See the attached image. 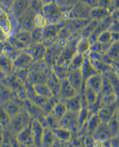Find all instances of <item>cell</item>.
Here are the masks:
<instances>
[{
	"label": "cell",
	"instance_id": "30bf717a",
	"mask_svg": "<svg viewBox=\"0 0 119 147\" xmlns=\"http://www.w3.org/2000/svg\"><path fill=\"white\" fill-rule=\"evenodd\" d=\"M112 21H113V19H112V16H110L106 17L105 19H104V20L99 22V23H98V25H97L95 30H94V32H93L92 34L88 38L92 44H93V43H95L96 41H98L99 36L103 32H105V31L110 29V27H111V25H112Z\"/></svg>",
	"mask_w": 119,
	"mask_h": 147
},
{
	"label": "cell",
	"instance_id": "f1b7e54d",
	"mask_svg": "<svg viewBox=\"0 0 119 147\" xmlns=\"http://www.w3.org/2000/svg\"><path fill=\"white\" fill-rule=\"evenodd\" d=\"M35 91L36 94L45 96V97H51L53 96V93L50 90V88L48 87V85L47 84V83H42V84H33Z\"/></svg>",
	"mask_w": 119,
	"mask_h": 147
},
{
	"label": "cell",
	"instance_id": "6125c7cd",
	"mask_svg": "<svg viewBox=\"0 0 119 147\" xmlns=\"http://www.w3.org/2000/svg\"></svg>",
	"mask_w": 119,
	"mask_h": 147
},
{
	"label": "cell",
	"instance_id": "f35d334b",
	"mask_svg": "<svg viewBox=\"0 0 119 147\" xmlns=\"http://www.w3.org/2000/svg\"><path fill=\"white\" fill-rule=\"evenodd\" d=\"M43 40V28H35L31 30V44L42 43Z\"/></svg>",
	"mask_w": 119,
	"mask_h": 147
},
{
	"label": "cell",
	"instance_id": "d6a6232c",
	"mask_svg": "<svg viewBox=\"0 0 119 147\" xmlns=\"http://www.w3.org/2000/svg\"><path fill=\"white\" fill-rule=\"evenodd\" d=\"M98 23H99V21L91 19L89 21V22L85 26V28L80 32V36L85 37V38H89L92 34V33L94 32Z\"/></svg>",
	"mask_w": 119,
	"mask_h": 147
},
{
	"label": "cell",
	"instance_id": "680465c9",
	"mask_svg": "<svg viewBox=\"0 0 119 147\" xmlns=\"http://www.w3.org/2000/svg\"><path fill=\"white\" fill-rule=\"evenodd\" d=\"M54 0H41V2L43 3V4H46V3H49L51 2H53Z\"/></svg>",
	"mask_w": 119,
	"mask_h": 147
},
{
	"label": "cell",
	"instance_id": "44dd1931",
	"mask_svg": "<svg viewBox=\"0 0 119 147\" xmlns=\"http://www.w3.org/2000/svg\"><path fill=\"white\" fill-rule=\"evenodd\" d=\"M0 28L9 35L13 34V22L9 14L4 9H0Z\"/></svg>",
	"mask_w": 119,
	"mask_h": 147
},
{
	"label": "cell",
	"instance_id": "4316f807",
	"mask_svg": "<svg viewBox=\"0 0 119 147\" xmlns=\"http://www.w3.org/2000/svg\"><path fill=\"white\" fill-rule=\"evenodd\" d=\"M92 47V43L89 40L88 38H85V37H81L79 39L78 42H77V53L86 55V53H88L91 50Z\"/></svg>",
	"mask_w": 119,
	"mask_h": 147
},
{
	"label": "cell",
	"instance_id": "4fadbf2b",
	"mask_svg": "<svg viewBox=\"0 0 119 147\" xmlns=\"http://www.w3.org/2000/svg\"><path fill=\"white\" fill-rule=\"evenodd\" d=\"M91 19H74L69 18L65 21L66 27L71 31L72 34H80L85 26L89 22Z\"/></svg>",
	"mask_w": 119,
	"mask_h": 147
},
{
	"label": "cell",
	"instance_id": "7c38bea8",
	"mask_svg": "<svg viewBox=\"0 0 119 147\" xmlns=\"http://www.w3.org/2000/svg\"><path fill=\"white\" fill-rule=\"evenodd\" d=\"M79 94L77 90L70 84V82L66 78L61 80V90L59 92V99L61 101H65L67 99H69L74 96Z\"/></svg>",
	"mask_w": 119,
	"mask_h": 147
},
{
	"label": "cell",
	"instance_id": "ba28073f",
	"mask_svg": "<svg viewBox=\"0 0 119 147\" xmlns=\"http://www.w3.org/2000/svg\"><path fill=\"white\" fill-rule=\"evenodd\" d=\"M60 127H66L67 129H70L73 134L78 133L79 130V122H78V114L77 113H72L67 111L66 115L60 121Z\"/></svg>",
	"mask_w": 119,
	"mask_h": 147
},
{
	"label": "cell",
	"instance_id": "cb8c5ba5",
	"mask_svg": "<svg viewBox=\"0 0 119 147\" xmlns=\"http://www.w3.org/2000/svg\"><path fill=\"white\" fill-rule=\"evenodd\" d=\"M102 84H103V76L100 73H97L90 77L85 82V87L92 88L97 92H101Z\"/></svg>",
	"mask_w": 119,
	"mask_h": 147
},
{
	"label": "cell",
	"instance_id": "7402d4cb",
	"mask_svg": "<svg viewBox=\"0 0 119 147\" xmlns=\"http://www.w3.org/2000/svg\"><path fill=\"white\" fill-rule=\"evenodd\" d=\"M80 71H81V73H82V76H83V79H84V82L86 81L87 78H89L90 77L99 73L97 71V70L94 68L93 65L92 64L90 59H89V56H88V53H86L85 55V59H84V62L80 67Z\"/></svg>",
	"mask_w": 119,
	"mask_h": 147
},
{
	"label": "cell",
	"instance_id": "d4e9b609",
	"mask_svg": "<svg viewBox=\"0 0 119 147\" xmlns=\"http://www.w3.org/2000/svg\"><path fill=\"white\" fill-rule=\"evenodd\" d=\"M111 16V11L107 8H104L101 6H97L94 7L91 9V15L90 17L92 20L96 21H102L105 19L106 17Z\"/></svg>",
	"mask_w": 119,
	"mask_h": 147
},
{
	"label": "cell",
	"instance_id": "11a10c76",
	"mask_svg": "<svg viewBox=\"0 0 119 147\" xmlns=\"http://www.w3.org/2000/svg\"><path fill=\"white\" fill-rule=\"evenodd\" d=\"M111 16H112V17L113 20H115V21H119V8L118 9H115V10H113V11L111 13Z\"/></svg>",
	"mask_w": 119,
	"mask_h": 147
},
{
	"label": "cell",
	"instance_id": "94428289",
	"mask_svg": "<svg viewBox=\"0 0 119 147\" xmlns=\"http://www.w3.org/2000/svg\"><path fill=\"white\" fill-rule=\"evenodd\" d=\"M118 77H119V73H118Z\"/></svg>",
	"mask_w": 119,
	"mask_h": 147
},
{
	"label": "cell",
	"instance_id": "9c48e42d",
	"mask_svg": "<svg viewBox=\"0 0 119 147\" xmlns=\"http://www.w3.org/2000/svg\"><path fill=\"white\" fill-rule=\"evenodd\" d=\"M31 123L16 134V139H17V141H18L20 146H35Z\"/></svg>",
	"mask_w": 119,
	"mask_h": 147
},
{
	"label": "cell",
	"instance_id": "bcb514c9",
	"mask_svg": "<svg viewBox=\"0 0 119 147\" xmlns=\"http://www.w3.org/2000/svg\"><path fill=\"white\" fill-rule=\"evenodd\" d=\"M98 41L104 42V43H108V42H113V35L110 29L103 32L98 39Z\"/></svg>",
	"mask_w": 119,
	"mask_h": 147
},
{
	"label": "cell",
	"instance_id": "e575fe53",
	"mask_svg": "<svg viewBox=\"0 0 119 147\" xmlns=\"http://www.w3.org/2000/svg\"><path fill=\"white\" fill-rule=\"evenodd\" d=\"M88 102V105H92V103H94L99 95L100 92H97L96 90H92V88H89V87H85L84 88V90L82 92Z\"/></svg>",
	"mask_w": 119,
	"mask_h": 147
},
{
	"label": "cell",
	"instance_id": "3957f363",
	"mask_svg": "<svg viewBox=\"0 0 119 147\" xmlns=\"http://www.w3.org/2000/svg\"><path fill=\"white\" fill-rule=\"evenodd\" d=\"M91 9L92 8L88 6L86 3L80 0H77L73 5L68 9L65 11V18L66 20L69 18L74 19H91Z\"/></svg>",
	"mask_w": 119,
	"mask_h": 147
},
{
	"label": "cell",
	"instance_id": "74e56055",
	"mask_svg": "<svg viewBox=\"0 0 119 147\" xmlns=\"http://www.w3.org/2000/svg\"><path fill=\"white\" fill-rule=\"evenodd\" d=\"M103 76V84H102V90H101V93L103 95L105 94H110V93H114L112 85V82L110 80V78L108 76V72L102 74Z\"/></svg>",
	"mask_w": 119,
	"mask_h": 147
},
{
	"label": "cell",
	"instance_id": "1f68e13d",
	"mask_svg": "<svg viewBox=\"0 0 119 147\" xmlns=\"http://www.w3.org/2000/svg\"><path fill=\"white\" fill-rule=\"evenodd\" d=\"M14 91L6 84H0V104L12 98Z\"/></svg>",
	"mask_w": 119,
	"mask_h": 147
},
{
	"label": "cell",
	"instance_id": "9f6ffc18",
	"mask_svg": "<svg viewBox=\"0 0 119 147\" xmlns=\"http://www.w3.org/2000/svg\"><path fill=\"white\" fill-rule=\"evenodd\" d=\"M4 129H5V127H3V126H1V125H0V146L3 145V134H4Z\"/></svg>",
	"mask_w": 119,
	"mask_h": 147
},
{
	"label": "cell",
	"instance_id": "b9f144b4",
	"mask_svg": "<svg viewBox=\"0 0 119 147\" xmlns=\"http://www.w3.org/2000/svg\"><path fill=\"white\" fill-rule=\"evenodd\" d=\"M48 21L42 12L36 13L35 16V28H43L48 25Z\"/></svg>",
	"mask_w": 119,
	"mask_h": 147
},
{
	"label": "cell",
	"instance_id": "f6af8a7d",
	"mask_svg": "<svg viewBox=\"0 0 119 147\" xmlns=\"http://www.w3.org/2000/svg\"><path fill=\"white\" fill-rule=\"evenodd\" d=\"M10 117L4 110V109L0 105V125L3 127H7L10 124Z\"/></svg>",
	"mask_w": 119,
	"mask_h": 147
},
{
	"label": "cell",
	"instance_id": "681fc988",
	"mask_svg": "<svg viewBox=\"0 0 119 147\" xmlns=\"http://www.w3.org/2000/svg\"><path fill=\"white\" fill-rule=\"evenodd\" d=\"M10 35H9L7 33H5L3 30H2L0 28V43H4V42H7L9 40V38H10Z\"/></svg>",
	"mask_w": 119,
	"mask_h": 147
},
{
	"label": "cell",
	"instance_id": "e0dca14e",
	"mask_svg": "<svg viewBox=\"0 0 119 147\" xmlns=\"http://www.w3.org/2000/svg\"><path fill=\"white\" fill-rule=\"evenodd\" d=\"M32 134L34 138V142L35 146H41V140H42V135L44 133V129L46 127H44L38 120L33 119L32 120Z\"/></svg>",
	"mask_w": 119,
	"mask_h": 147
},
{
	"label": "cell",
	"instance_id": "6da1fadb",
	"mask_svg": "<svg viewBox=\"0 0 119 147\" xmlns=\"http://www.w3.org/2000/svg\"><path fill=\"white\" fill-rule=\"evenodd\" d=\"M65 11L55 1L46 3L42 7V14L48 24H58L66 21Z\"/></svg>",
	"mask_w": 119,
	"mask_h": 147
},
{
	"label": "cell",
	"instance_id": "2e32d148",
	"mask_svg": "<svg viewBox=\"0 0 119 147\" xmlns=\"http://www.w3.org/2000/svg\"><path fill=\"white\" fill-rule=\"evenodd\" d=\"M113 136L114 135L111 128L109 127L107 122H103V121H101L99 127L92 134V137L96 140H111Z\"/></svg>",
	"mask_w": 119,
	"mask_h": 147
},
{
	"label": "cell",
	"instance_id": "7bdbcfd3",
	"mask_svg": "<svg viewBox=\"0 0 119 147\" xmlns=\"http://www.w3.org/2000/svg\"><path fill=\"white\" fill-rule=\"evenodd\" d=\"M107 124H108L109 127L111 128L114 136L119 134V121L116 114L107 121Z\"/></svg>",
	"mask_w": 119,
	"mask_h": 147
},
{
	"label": "cell",
	"instance_id": "9a60e30c",
	"mask_svg": "<svg viewBox=\"0 0 119 147\" xmlns=\"http://www.w3.org/2000/svg\"><path fill=\"white\" fill-rule=\"evenodd\" d=\"M119 107V100L113 104L108 105V106H103L98 112V115L100 118L101 121L107 122L117 112Z\"/></svg>",
	"mask_w": 119,
	"mask_h": 147
},
{
	"label": "cell",
	"instance_id": "ee69618b",
	"mask_svg": "<svg viewBox=\"0 0 119 147\" xmlns=\"http://www.w3.org/2000/svg\"><path fill=\"white\" fill-rule=\"evenodd\" d=\"M117 101H118V97H117L115 93H110V94H105V95L102 94V104H103V106H108V105L113 104Z\"/></svg>",
	"mask_w": 119,
	"mask_h": 147
},
{
	"label": "cell",
	"instance_id": "ffe728a7",
	"mask_svg": "<svg viewBox=\"0 0 119 147\" xmlns=\"http://www.w3.org/2000/svg\"><path fill=\"white\" fill-rule=\"evenodd\" d=\"M67 110L72 113H79L82 109V97L81 94L79 93L76 96L63 101Z\"/></svg>",
	"mask_w": 119,
	"mask_h": 147
},
{
	"label": "cell",
	"instance_id": "277c9868",
	"mask_svg": "<svg viewBox=\"0 0 119 147\" xmlns=\"http://www.w3.org/2000/svg\"><path fill=\"white\" fill-rule=\"evenodd\" d=\"M65 22L58 23V24H48L45 28H43V40L42 43L47 47H50L54 45L58 40L59 33L61 28L64 26Z\"/></svg>",
	"mask_w": 119,
	"mask_h": 147
},
{
	"label": "cell",
	"instance_id": "60d3db41",
	"mask_svg": "<svg viewBox=\"0 0 119 147\" xmlns=\"http://www.w3.org/2000/svg\"><path fill=\"white\" fill-rule=\"evenodd\" d=\"M85 59V55L80 53H76L72 59L69 64V69H80Z\"/></svg>",
	"mask_w": 119,
	"mask_h": 147
},
{
	"label": "cell",
	"instance_id": "8d00e7d4",
	"mask_svg": "<svg viewBox=\"0 0 119 147\" xmlns=\"http://www.w3.org/2000/svg\"><path fill=\"white\" fill-rule=\"evenodd\" d=\"M92 115L91 114L88 107H85L82 108L80 109V111L78 113V122H79V128L80 127H82L84 124H86L87 122V121L89 120V118L92 116Z\"/></svg>",
	"mask_w": 119,
	"mask_h": 147
},
{
	"label": "cell",
	"instance_id": "484cf974",
	"mask_svg": "<svg viewBox=\"0 0 119 147\" xmlns=\"http://www.w3.org/2000/svg\"><path fill=\"white\" fill-rule=\"evenodd\" d=\"M56 140V137L54 135V133L53 129H51L48 127H46L44 129V133L42 135V140H41V146L48 147L54 146Z\"/></svg>",
	"mask_w": 119,
	"mask_h": 147
},
{
	"label": "cell",
	"instance_id": "8992f818",
	"mask_svg": "<svg viewBox=\"0 0 119 147\" xmlns=\"http://www.w3.org/2000/svg\"><path fill=\"white\" fill-rule=\"evenodd\" d=\"M35 12L34 9H32L30 7L19 17L16 19L19 29H24V30H29L31 31L34 29L35 27Z\"/></svg>",
	"mask_w": 119,
	"mask_h": 147
},
{
	"label": "cell",
	"instance_id": "836d02e7",
	"mask_svg": "<svg viewBox=\"0 0 119 147\" xmlns=\"http://www.w3.org/2000/svg\"><path fill=\"white\" fill-rule=\"evenodd\" d=\"M52 71L61 79H66L67 78L68 73H69V66L67 65H58L55 64L52 67Z\"/></svg>",
	"mask_w": 119,
	"mask_h": 147
},
{
	"label": "cell",
	"instance_id": "8fae6325",
	"mask_svg": "<svg viewBox=\"0 0 119 147\" xmlns=\"http://www.w3.org/2000/svg\"><path fill=\"white\" fill-rule=\"evenodd\" d=\"M21 102L20 100H17V99H14L13 96L11 99L6 101L5 102L0 104L3 109L4 110L7 112V114L10 115V118H12L13 116L16 115L17 114H19L23 109L24 107L22 106L21 104Z\"/></svg>",
	"mask_w": 119,
	"mask_h": 147
},
{
	"label": "cell",
	"instance_id": "5bb4252c",
	"mask_svg": "<svg viewBox=\"0 0 119 147\" xmlns=\"http://www.w3.org/2000/svg\"><path fill=\"white\" fill-rule=\"evenodd\" d=\"M56 140L60 142V146L62 145H71V140L73 138V132L66 127H59L53 129Z\"/></svg>",
	"mask_w": 119,
	"mask_h": 147
},
{
	"label": "cell",
	"instance_id": "4dcf8cb0",
	"mask_svg": "<svg viewBox=\"0 0 119 147\" xmlns=\"http://www.w3.org/2000/svg\"><path fill=\"white\" fill-rule=\"evenodd\" d=\"M67 111H68V110H67V107H66L64 102L61 101V100H60V101L56 103L55 107L54 108L52 114H53L60 121H61V120L66 115V114L67 113Z\"/></svg>",
	"mask_w": 119,
	"mask_h": 147
},
{
	"label": "cell",
	"instance_id": "6f0895ef",
	"mask_svg": "<svg viewBox=\"0 0 119 147\" xmlns=\"http://www.w3.org/2000/svg\"><path fill=\"white\" fill-rule=\"evenodd\" d=\"M0 1L2 2V3H3L4 6L9 7V8L10 9V7H11V5H12V3H13V1H14V0H0Z\"/></svg>",
	"mask_w": 119,
	"mask_h": 147
},
{
	"label": "cell",
	"instance_id": "c3c4849f",
	"mask_svg": "<svg viewBox=\"0 0 119 147\" xmlns=\"http://www.w3.org/2000/svg\"><path fill=\"white\" fill-rule=\"evenodd\" d=\"M110 30L113 34H119V21H112V23L110 27Z\"/></svg>",
	"mask_w": 119,
	"mask_h": 147
},
{
	"label": "cell",
	"instance_id": "db71d44e",
	"mask_svg": "<svg viewBox=\"0 0 119 147\" xmlns=\"http://www.w3.org/2000/svg\"><path fill=\"white\" fill-rule=\"evenodd\" d=\"M111 145L112 146H119V134L111 139Z\"/></svg>",
	"mask_w": 119,
	"mask_h": 147
},
{
	"label": "cell",
	"instance_id": "816d5d0a",
	"mask_svg": "<svg viewBox=\"0 0 119 147\" xmlns=\"http://www.w3.org/2000/svg\"><path fill=\"white\" fill-rule=\"evenodd\" d=\"M118 8L119 0H112L111 5H110V8H109V10L111 11V13H112L113 10H115V9H118Z\"/></svg>",
	"mask_w": 119,
	"mask_h": 147
},
{
	"label": "cell",
	"instance_id": "ab89813d",
	"mask_svg": "<svg viewBox=\"0 0 119 147\" xmlns=\"http://www.w3.org/2000/svg\"><path fill=\"white\" fill-rule=\"evenodd\" d=\"M112 61V63L119 59V40L113 41L109 52L106 54Z\"/></svg>",
	"mask_w": 119,
	"mask_h": 147
},
{
	"label": "cell",
	"instance_id": "83f0119b",
	"mask_svg": "<svg viewBox=\"0 0 119 147\" xmlns=\"http://www.w3.org/2000/svg\"><path fill=\"white\" fill-rule=\"evenodd\" d=\"M112 42L104 43V42H100V41H96L95 43L92 44L91 50H92L99 54L105 55V54H107V53L109 52V50L112 47Z\"/></svg>",
	"mask_w": 119,
	"mask_h": 147
},
{
	"label": "cell",
	"instance_id": "603a6c76",
	"mask_svg": "<svg viewBox=\"0 0 119 147\" xmlns=\"http://www.w3.org/2000/svg\"><path fill=\"white\" fill-rule=\"evenodd\" d=\"M47 84L50 88L53 96L59 97V92L61 90V79L53 71H51L48 78L47 80Z\"/></svg>",
	"mask_w": 119,
	"mask_h": 147
},
{
	"label": "cell",
	"instance_id": "d6986e66",
	"mask_svg": "<svg viewBox=\"0 0 119 147\" xmlns=\"http://www.w3.org/2000/svg\"><path fill=\"white\" fill-rule=\"evenodd\" d=\"M34 58L35 61L42 60L45 58L47 53V47L43 43L39 44H31L26 49Z\"/></svg>",
	"mask_w": 119,
	"mask_h": 147
},
{
	"label": "cell",
	"instance_id": "7dc6e473",
	"mask_svg": "<svg viewBox=\"0 0 119 147\" xmlns=\"http://www.w3.org/2000/svg\"><path fill=\"white\" fill-rule=\"evenodd\" d=\"M64 10H68L77 0H54Z\"/></svg>",
	"mask_w": 119,
	"mask_h": 147
},
{
	"label": "cell",
	"instance_id": "f546056e",
	"mask_svg": "<svg viewBox=\"0 0 119 147\" xmlns=\"http://www.w3.org/2000/svg\"><path fill=\"white\" fill-rule=\"evenodd\" d=\"M100 123H101V120L99 117L98 114L92 115L86 122L87 129H88V134L92 135L94 134V132L96 131V129L99 127Z\"/></svg>",
	"mask_w": 119,
	"mask_h": 147
},
{
	"label": "cell",
	"instance_id": "91938a15",
	"mask_svg": "<svg viewBox=\"0 0 119 147\" xmlns=\"http://www.w3.org/2000/svg\"><path fill=\"white\" fill-rule=\"evenodd\" d=\"M116 115H117V117H118V119L119 121V107L118 109V110H117V112H116Z\"/></svg>",
	"mask_w": 119,
	"mask_h": 147
},
{
	"label": "cell",
	"instance_id": "5b68a950",
	"mask_svg": "<svg viewBox=\"0 0 119 147\" xmlns=\"http://www.w3.org/2000/svg\"><path fill=\"white\" fill-rule=\"evenodd\" d=\"M34 61L35 60L33 56L27 50H22L17 54V56L13 60V71L29 69Z\"/></svg>",
	"mask_w": 119,
	"mask_h": 147
},
{
	"label": "cell",
	"instance_id": "f5cc1de1",
	"mask_svg": "<svg viewBox=\"0 0 119 147\" xmlns=\"http://www.w3.org/2000/svg\"><path fill=\"white\" fill-rule=\"evenodd\" d=\"M112 0H99V6L104 7V8H110Z\"/></svg>",
	"mask_w": 119,
	"mask_h": 147
},
{
	"label": "cell",
	"instance_id": "52a82bcc",
	"mask_svg": "<svg viewBox=\"0 0 119 147\" xmlns=\"http://www.w3.org/2000/svg\"><path fill=\"white\" fill-rule=\"evenodd\" d=\"M67 79L77 90L79 93L83 92L85 88V82L80 69H69V73Z\"/></svg>",
	"mask_w": 119,
	"mask_h": 147
},
{
	"label": "cell",
	"instance_id": "d590c367",
	"mask_svg": "<svg viewBox=\"0 0 119 147\" xmlns=\"http://www.w3.org/2000/svg\"><path fill=\"white\" fill-rule=\"evenodd\" d=\"M108 76L110 78V80L112 82V85L114 90V93L116 94L118 100H119V77L118 73L115 70H112L108 72Z\"/></svg>",
	"mask_w": 119,
	"mask_h": 147
},
{
	"label": "cell",
	"instance_id": "ac0fdd59",
	"mask_svg": "<svg viewBox=\"0 0 119 147\" xmlns=\"http://www.w3.org/2000/svg\"><path fill=\"white\" fill-rule=\"evenodd\" d=\"M29 7H30V0H14L10 7V9L14 17L17 19Z\"/></svg>",
	"mask_w": 119,
	"mask_h": 147
},
{
	"label": "cell",
	"instance_id": "7a4b0ae2",
	"mask_svg": "<svg viewBox=\"0 0 119 147\" xmlns=\"http://www.w3.org/2000/svg\"><path fill=\"white\" fill-rule=\"evenodd\" d=\"M32 120L33 118L29 114V112L25 109H23L19 114L10 118V124L7 127L16 135L22 129L28 127L32 122Z\"/></svg>",
	"mask_w": 119,
	"mask_h": 147
},
{
	"label": "cell",
	"instance_id": "f907efd6",
	"mask_svg": "<svg viewBox=\"0 0 119 147\" xmlns=\"http://www.w3.org/2000/svg\"><path fill=\"white\" fill-rule=\"evenodd\" d=\"M82 2H84L85 3H86L88 6H90L92 9L94 7L99 6V0H80Z\"/></svg>",
	"mask_w": 119,
	"mask_h": 147
}]
</instances>
